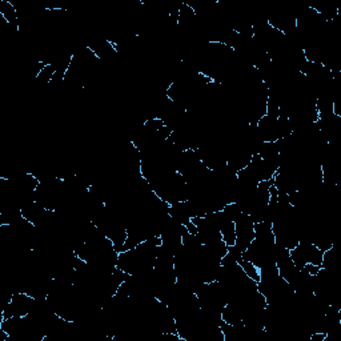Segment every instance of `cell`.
<instances>
[{"instance_id":"obj_1","label":"cell","mask_w":341,"mask_h":341,"mask_svg":"<svg viewBox=\"0 0 341 341\" xmlns=\"http://www.w3.org/2000/svg\"><path fill=\"white\" fill-rule=\"evenodd\" d=\"M238 266H242V270H244V274H246L250 280H254V282H262V272H260V270H258V266H254V262H248V260L242 258V260L238 262Z\"/></svg>"}]
</instances>
